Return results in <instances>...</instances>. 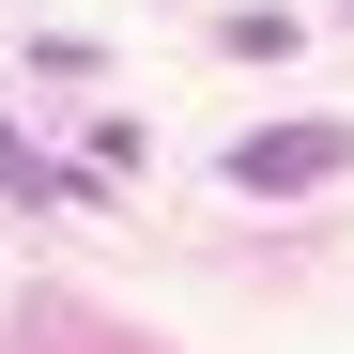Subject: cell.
Returning a JSON list of instances; mask_svg holds the SVG:
<instances>
[{"mask_svg":"<svg viewBox=\"0 0 354 354\" xmlns=\"http://www.w3.org/2000/svg\"><path fill=\"white\" fill-rule=\"evenodd\" d=\"M354 169V124H262L247 154H231V185L247 201H292V185H339Z\"/></svg>","mask_w":354,"mask_h":354,"instance_id":"1","label":"cell"},{"mask_svg":"<svg viewBox=\"0 0 354 354\" xmlns=\"http://www.w3.org/2000/svg\"><path fill=\"white\" fill-rule=\"evenodd\" d=\"M0 201H77V169H46L16 124H0Z\"/></svg>","mask_w":354,"mask_h":354,"instance_id":"2","label":"cell"}]
</instances>
